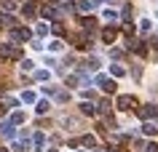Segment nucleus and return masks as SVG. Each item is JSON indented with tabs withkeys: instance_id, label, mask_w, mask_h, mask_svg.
Here are the masks:
<instances>
[{
	"instance_id": "obj_1",
	"label": "nucleus",
	"mask_w": 158,
	"mask_h": 152,
	"mask_svg": "<svg viewBox=\"0 0 158 152\" xmlns=\"http://www.w3.org/2000/svg\"><path fill=\"white\" fill-rule=\"evenodd\" d=\"M115 107H118V110H123V112H129V110H137V99H134V96H129V93H123V96H118Z\"/></svg>"
},
{
	"instance_id": "obj_2",
	"label": "nucleus",
	"mask_w": 158,
	"mask_h": 152,
	"mask_svg": "<svg viewBox=\"0 0 158 152\" xmlns=\"http://www.w3.org/2000/svg\"><path fill=\"white\" fill-rule=\"evenodd\" d=\"M30 37H32V32H30L27 27H14V29H11V40L14 43H24V40H30Z\"/></svg>"
},
{
	"instance_id": "obj_3",
	"label": "nucleus",
	"mask_w": 158,
	"mask_h": 152,
	"mask_svg": "<svg viewBox=\"0 0 158 152\" xmlns=\"http://www.w3.org/2000/svg\"><path fill=\"white\" fill-rule=\"evenodd\" d=\"M0 56H3V59H14V61H19V59H22V51L11 48L8 43H0Z\"/></svg>"
},
{
	"instance_id": "obj_4",
	"label": "nucleus",
	"mask_w": 158,
	"mask_h": 152,
	"mask_svg": "<svg viewBox=\"0 0 158 152\" xmlns=\"http://www.w3.org/2000/svg\"><path fill=\"white\" fill-rule=\"evenodd\" d=\"M97 85H99L105 93H113V91H115V80H110L107 75H97Z\"/></svg>"
},
{
	"instance_id": "obj_5",
	"label": "nucleus",
	"mask_w": 158,
	"mask_h": 152,
	"mask_svg": "<svg viewBox=\"0 0 158 152\" xmlns=\"http://www.w3.org/2000/svg\"><path fill=\"white\" fill-rule=\"evenodd\" d=\"M137 115H139V118H145V120H148V118L156 120V118H158V107H156V104H145V107H139V110H137Z\"/></svg>"
},
{
	"instance_id": "obj_6",
	"label": "nucleus",
	"mask_w": 158,
	"mask_h": 152,
	"mask_svg": "<svg viewBox=\"0 0 158 152\" xmlns=\"http://www.w3.org/2000/svg\"><path fill=\"white\" fill-rule=\"evenodd\" d=\"M14 134H16L14 126H11L8 120H3V123H0V136H3V139H14Z\"/></svg>"
},
{
	"instance_id": "obj_7",
	"label": "nucleus",
	"mask_w": 158,
	"mask_h": 152,
	"mask_svg": "<svg viewBox=\"0 0 158 152\" xmlns=\"http://www.w3.org/2000/svg\"><path fill=\"white\" fill-rule=\"evenodd\" d=\"M115 35H118L115 27H105V29H102V40H105V43H113V40H115Z\"/></svg>"
},
{
	"instance_id": "obj_8",
	"label": "nucleus",
	"mask_w": 158,
	"mask_h": 152,
	"mask_svg": "<svg viewBox=\"0 0 158 152\" xmlns=\"http://www.w3.org/2000/svg\"><path fill=\"white\" fill-rule=\"evenodd\" d=\"M27 150H32V144L27 142V139H16L14 142V152H27Z\"/></svg>"
},
{
	"instance_id": "obj_9",
	"label": "nucleus",
	"mask_w": 158,
	"mask_h": 152,
	"mask_svg": "<svg viewBox=\"0 0 158 152\" xmlns=\"http://www.w3.org/2000/svg\"><path fill=\"white\" fill-rule=\"evenodd\" d=\"M83 29H86V32H97V19H94V16H86L83 19Z\"/></svg>"
},
{
	"instance_id": "obj_10",
	"label": "nucleus",
	"mask_w": 158,
	"mask_h": 152,
	"mask_svg": "<svg viewBox=\"0 0 158 152\" xmlns=\"http://www.w3.org/2000/svg\"><path fill=\"white\" fill-rule=\"evenodd\" d=\"M81 112L83 115H97V107H94L91 101H81Z\"/></svg>"
},
{
	"instance_id": "obj_11",
	"label": "nucleus",
	"mask_w": 158,
	"mask_h": 152,
	"mask_svg": "<svg viewBox=\"0 0 158 152\" xmlns=\"http://www.w3.org/2000/svg\"><path fill=\"white\" fill-rule=\"evenodd\" d=\"M142 134H145V136H156V134H158L156 123H145V126H142Z\"/></svg>"
},
{
	"instance_id": "obj_12",
	"label": "nucleus",
	"mask_w": 158,
	"mask_h": 152,
	"mask_svg": "<svg viewBox=\"0 0 158 152\" xmlns=\"http://www.w3.org/2000/svg\"><path fill=\"white\" fill-rule=\"evenodd\" d=\"M43 16H48V19H56V16H59V11L54 8V6H43Z\"/></svg>"
},
{
	"instance_id": "obj_13",
	"label": "nucleus",
	"mask_w": 158,
	"mask_h": 152,
	"mask_svg": "<svg viewBox=\"0 0 158 152\" xmlns=\"http://www.w3.org/2000/svg\"><path fill=\"white\" fill-rule=\"evenodd\" d=\"M11 126H22V123H24V112H14V118L8 120Z\"/></svg>"
},
{
	"instance_id": "obj_14",
	"label": "nucleus",
	"mask_w": 158,
	"mask_h": 152,
	"mask_svg": "<svg viewBox=\"0 0 158 152\" xmlns=\"http://www.w3.org/2000/svg\"><path fill=\"white\" fill-rule=\"evenodd\" d=\"M43 144H46V136H43V134H35V139H32V147H35V150H40Z\"/></svg>"
},
{
	"instance_id": "obj_15",
	"label": "nucleus",
	"mask_w": 158,
	"mask_h": 152,
	"mask_svg": "<svg viewBox=\"0 0 158 152\" xmlns=\"http://www.w3.org/2000/svg\"><path fill=\"white\" fill-rule=\"evenodd\" d=\"M48 107H51V104H48L46 99H43V101H38V115H46V112H48Z\"/></svg>"
},
{
	"instance_id": "obj_16",
	"label": "nucleus",
	"mask_w": 158,
	"mask_h": 152,
	"mask_svg": "<svg viewBox=\"0 0 158 152\" xmlns=\"http://www.w3.org/2000/svg\"><path fill=\"white\" fill-rule=\"evenodd\" d=\"M48 77H51L48 69H38V72H35V80H48Z\"/></svg>"
},
{
	"instance_id": "obj_17",
	"label": "nucleus",
	"mask_w": 158,
	"mask_h": 152,
	"mask_svg": "<svg viewBox=\"0 0 158 152\" xmlns=\"http://www.w3.org/2000/svg\"><path fill=\"white\" fill-rule=\"evenodd\" d=\"M22 14H24L27 19H32V16H35V6H30V3H27L24 8H22Z\"/></svg>"
},
{
	"instance_id": "obj_18",
	"label": "nucleus",
	"mask_w": 158,
	"mask_h": 152,
	"mask_svg": "<svg viewBox=\"0 0 158 152\" xmlns=\"http://www.w3.org/2000/svg\"><path fill=\"white\" fill-rule=\"evenodd\" d=\"M78 144H83V147H94V144H97V139H94V136H83Z\"/></svg>"
},
{
	"instance_id": "obj_19",
	"label": "nucleus",
	"mask_w": 158,
	"mask_h": 152,
	"mask_svg": "<svg viewBox=\"0 0 158 152\" xmlns=\"http://www.w3.org/2000/svg\"><path fill=\"white\" fill-rule=\"evenodd\" d=\"M78 83H81V75H70V77H67V85L78 88Z\"/></svg>"
},
{
	"instance_id": "obj_20",
	"label": "nucleus",
	"mask_w": 158,
	"mask_h": 152,
	"mask_svg": "<svg viewBox=\"0 0 158 152\" xmlns=\"http://www.w3.org/2000/svg\"><path fill=\"white\" fill-rule=\"evenodd\" d=\"M0 6H3L6 11H14V8H16V3H14V0H0Z\"/></svg>"
},
{
	"instance_id": "obj_21",
	"label": "nucleus",
	"mask_w": 158,
	"mask_h": 152,
	"mask_svg": "<svg viewBox=\"0 0 158 152\" xmlns=\"http://www.w3.org/2000/svg\"><path fill=\"white\" fill-rule=\"evenodd\" d=\"M81 8H83V11H91L94 8V0H81Z\"/></svg>"
},
{
	"instance_id": "obj_22",
	"label": "nucleus",
	"mask_w": 158,
	"mask_h": 152,
	"mask_svg": "<svg viewBox=\"0 0 158 152\" xmlns=\"http://www.w3.org/2000/svg\"><path fill=\"white\" fill-rule=\"evenodd\" d=\"M121 16H123V21H129V19H131V6H123V14H121Z\"/></svg>"
},
{
	"instance_id": "obj_23",
	"label": "nucleus",
	"mask_w": 158,
	"mask_h": 152,
	"mask_svg": "<svg viewBox=\"0 0 158 152\" xmlns=\"http://www.w3.org/2000/svg\"><path fill=\"white\" fill-rule=\"evenodd\" d=\"M110 72H113L115 77H121V75H123V67H118V64H113V67H110Z\"/></svg>"
},
{
	"instance_id": "obj_24",
	"label": "nucleus",
	"mask_w": 158,
	"mask_h": 152,
	"mask_svg": "<svg viewBox=\"0 0 158 152\" xmlns=\"http://www.w3.org/2000/svg\"><path fill=\"white\" fill-rule=\"evenodd\" d=\"M105 19H107V21H115L118 16H115V11H110V8H107V11H105Z\"/></svg>"
},
{
	"instance_id": "obj_25",
	"label": "nucleus",
	"mask_w": 158,
	"mask_h": 152,
	"mask_svg": "<svg viewBox=\"0 0 158 152\" xmlns=\"http://www.w3.org/2000/svg\"><path fill=\"white\" fill-rule=\"evenodd\" d=\"M99 110H102V112H110V101H107V99L99 101Z\"/></svg>"
},
{
	"instance_id": "obj_26",
	"label": "nucleus",
	"mask_w": 158,
	"mask_h": 152,
	"mask_svg": "<svg viewBox=\"0 0 158 152\" xmlns=\"http://www.w3.org/2000/svg\"><path fill=\"white\" fill-rule=\"evenodd\" d=\"M48 48H51V51H62V43L54 40V43H48Z\"/></svg>"
},
{
	"instance_id": "obj_27",
	"label": "nucleus",
	"mask_w": 158,
	"mask_h": 152,
	"mask_svg": "<svg viewBox=\"0 0 158 152\" xmlns=\"http://www.w3.org/2000/svg\"><path fill=\"white\" fill-rule=\"evenodd\" d=\"M22 69H27V72H30V69H35V64L30 59H24V64H22Z\"/></svg>"
},
{
	"instance_id": "obj_28",
	"label": "nucleus",
	"mask_w": 158,
	"mask_h": 152,
	"mask_svg": "<svg viewBox=\"0 0 158 152\" xmlns=\"http://www.w3.org/2000/svg\"><path fill=\"white\" fill-rule=\"evenodd\" d=\"M24 101H27V104H30V101H35V93H32V91H24Z\"/></svg>"
},
{
	"instance_id": "obj_29",
	"label": "nucleus",
	"mask_w": 158,
	"mask_h": 152,
	"mask_svg": "<svg viewBox=\"0 0 158 152\" xmlns=\"http://www.w3.org/2000/svg\"><path fill=\"white\" fill-rule=\"evenodd\" d=\"M150 43H153V48H158V37H153V40H150Z\"/></svg>"
},
{
	"instance_id": "obj_30",
	"label": "nucleus",
	"mask_w": 158,
	"mask_h": 152,
	"mask_svg": "<svg viewBox=\"0 0 158 152\" xmlns=\"http://www.w3.org/2000/svg\"><path fill=\"white\" fill-rule=\"evenodd\" d=\"M0 152H8V150H0Z\"/></svg>"
},
{
	"instance_id": "obj_31",
	"label": "nucleus",
	"mask_w": 158,
	"mask_h": 152,
	"mask_svg": "<svg viewBox=\"0 0 158 152\" xmlns=\"http://www.w3.org/2000/svg\"><path fill=\"white\" fill-rule=\"evenodd\" d=\"M97 152H102V150H97Z\"/></svg>"
}]
</instances>
